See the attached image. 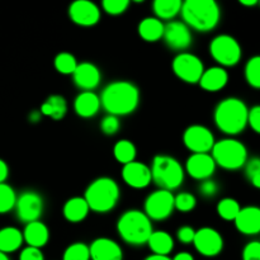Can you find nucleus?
Returning a JSON list of instances; mask_svg holds the SVG:
<instances>
[{
	"label": "nucleus",
	"mask_w": 260,
	"mask_h": 260,
	"mask_svg": "<svg viewBox=\"0 0 260 260\" xmlns=\"http://www.w3.org/2000/svg\"><path fill=\"white\" fill-rule=\"evenodd\" d=\"M22 234L23 240L28 244V246L37 249L43 248L48 243V239H50L48 228L45 223L41 222L40 220L27 223Z\"/></svg>",
	"instance_id": "23"
},
{
	"label": "nucleus",
	"mask_w": 260,
	"mask_h": 260,
	"mask_svg": "<svg viewBox=\"0 0 260 260\" xmlns=\"http://www.w3.org/2000/svg\"><path fill=\"white\" fill-rule=\"evenodd\" d=\"M73 80L74 84L83 91H93L101 84V70L94 63L84 61L76 66L73 73Z\"/></svg>",
	"instance_id": "18"
},
{
	"label": "nucleus",
	"mask_w": 260,
	"mask_h": 260,
	"mask_svg": "<svg viewBox=\"0 0 260 260\" xmlns=\"http://www.w3.org/2000/svg\"><path fill=\"white\" fill-rule=\"evenodd\" d=\"M172 68L177 78L187 84H197L205 71L202 60L190 52L178 53L173 60Z\"/></svg>",
	"instance_id": "9"
},
{
	"label": "nucleus",
	"mask_w": 260,
	"mask_h": 260,
	"mask_svg": "<svg viewBox=\"0 0 260 260\" xmlns=\"http://www.w3.org/2000/svg\"><path fill=\"white\" fill-rule=\"evenodd\" d=\"M17 194L7 183H0V213H8L15 207Z\"/></svg>",
	"instance_id": "34"
},
{
	"label": "nucleus",
	"mask_w": 260,
	"mask_h": 260,
	"mask_svg": "<svg viewBox=\"0 0 260 260\" xmlns=\"http://www.w3.org/2000/svg\"><path fill=\"white\" fill-rule=\"evenodd\" d=\"M8 174H9V169H8L7 162L0 159V183H4L7 180Z\"/></svg>",
	"instance_id": "45"
},
{
	"label": "nucleus",
	"mask_w": 260,
	"mask_h": 260,
	"mask_svg": "<svg viewBox=\"0 0 260 260\" xmlns=\"http://www.w3.org/2000/svg\"><path fill=\"white\" fill-rule=\"evenodd\" d=\"M69 17L80 27H91L101 19V9L90 0H76L69 7Z\"/></svg>",
	"instance_id": "15"
},
{
	"label": "nucleus",
	"mask_w": 260,
	"mask_h": 260,
	"mask_svg": "<svg viewBox=\"0 0 260 260\" xmlns=\"http://www.w3.org/2000/svg\"><path fill=\"white\" fill-rule=\"evenodd\" d=\"M117 231L124 243L141 246L147 244L154 230L151 220L142 211L128 210L119 216L117 221Z\"/></svg>",
	"instance_id": "4"
},
{
	"label": "nucleus",
	"mask_w": 260,
	"mask_h": 260,
	"mask_svg": "<svg viewBox=\"0 0 260 260\" xmlns=\"http://www.w3.org/2000/svg\"><path fill=\"white\" fill-rule=\"evenodd\" d=\"M196 250L203 256L212 258L221 254L223 249L222 235L212 228H202L196 231L193 240Z\"/></svg>",
	"instance_id": "13"
},
{
	"label": "nucleus",
	"mask_w": 260,
	"mask_h": 260,
	"mask_svg": "<svg viewBox=\"0 0 260 260\" xmlns=\"http://www.w3.org/2000/svg\"><path fill=\"white\" fill-rule=\"evenodd\" d=\"M101 109V101L94 91H81L74 101V111L81 118H91Z\"/></svg>",
	"instance_id": "22"
},
{
	"label": "nucleus",
	"mask_w": 260,
	"mask_h": 260,
	"mask_svg": "<svg viewBox=\"0 0 260 260\" xmlns=\"http://www.w3.org/2000/svg\"><path fill=\"white\" fill-rule=\"evenodd\" d=\"M90 260H123V251L114 240L98 238L89 245Z\"/></svg>",
	"instance_id": "19"
},
{
	"label": "nucleus",
	"mask_w": 260,
	"mask_h": 260,
	"mask_svg": "<svg viewBox=\"0 0 260 260\" xmlns=\"http://www.w3.org/2000/svg\"><path fill=\"white\" fill-rule=\"evenodd\" d=\"M249 108L241 99L230 96L217 104L213 113V119L222 134L228 136H236L241 134L248 126Z\"/></svg>",
	"instance_id": "3"
},
{
	"label": "nucleus",
	"mask_w": 260,
	"mask_h": 260,
	"mask_svg": "<svg viewBox=\"0 0 260 260\" xmlns=\"http://www.w3.org/2000/svg\"><path fill=\"white\" fill-rule=\"evenodd\" d=\"M19 260H45L41 249L27 246L22 250L19 255Z\"/></svg>",
	"instance_id": "44"
},
{
	"label": "nucleus",
	"mask_w": 260,
	"mask_h": 260,
	"mask_svg": "<svg viewBox=\"0 0 260 260\" xmlns=\"http://www.w3.org/2000/svg\"><path fill=\"white\" fill-rule=\"evenodd\" d=\"M229 81V74L221 66H212V68L207 69L203 71L202 76H201L198 84L201 88L210 93H215V91L222 90L226 86Z\"/></svg>",
	"instance_id": "21"
},
{
	"label": "nucleus",
	"mask_w": 260,
	"mask_h": 260,
	"mask_svg": "<svg viewBox=\"0 0 260 260\" xmlns=\"http://www.w3.org/2000/svg\"><path fill=\"white\" fill-rule=\"evenodd\" d=\"M196 205H197V200L192 193L180 192L174 196V208L180 212H190L194 210Z\"/></svg>",
	"instance_id": "36"
},
{
	"label": "nucleus",
	"mask_w": 260,
	"mask_h": 260,
	"mask_svg": "<svg viewBox=\"0 0 260 260\" xmlns=\"http://www.w3.org/2000/svg\"><path fill=\"white\" fill-rule=\"evenodd\" d=\"M245 168V175L250 184L255 188H260V159L254 156L248 159Z\"/></svg>",
	"instance_id": "37"
},
{
	"label": "nucleus",
	"mask_w": 260,
	"mask_h": 260,
	"mask_svg": "<svg viewBox=\"0 0 260 260\" xmlns=\"http://www.w3.org/2000/svg\"><path fill=\"white\" fill-rule=\"evenodd\" d=\"M144 213L154 221H164L170 217L174 208V194L169 190L157 189L147 196Z\"/></svg>",
	"instance_id": "10"
},
{
	"label": "nucleus",
	"mask_w": 260,
	"mask_h": 260,
	"mask_svg": "<svg viewBox=\"0 0 260 260\" xmlns=\"http://www.w3.org/2000/svg\"><path fill=\"white\" fill-rule=\"evenodd\" d=\"M240 203L234 198H223L217 205V213L222 220L234 221L240 211Z\"/></svg>",
	"instance_id": "32"
},
{
	"label": "nucleus",
	"mask_w": 260,
	"mask_h": 260,
	"mask_svg": "<svg viewBox=\"0 0 260 260\" xmlns=\"http://www.w3.org/2000/svg\"><path fill=\"white\" fill-rule=\"evenodd\" d=\"M0 260H10V259L8 258V255H7V254H4V253H0Z\"/></svg>",
	"instance_id": "50"
},
{
	"label": "nucleus",
	"mask_w": 260,
	"mask_h": 260,
	"mask_svg": "<svg viewBox=\"0 0 260 260\" xmlns=\"http://www.w3.org/2000/svg\"><path fill=\"white\" fill-rule=\"evenodd\" d=\"M99 101L107 113L119 118L136 111L140 103V90L131 81L116 80L102 90Z\"/></svg>",
	"instance_id": "1"
},
{
	"label": "nucleus",
	"mask_w": 260,
	"mask_h": 260,
	"mask_svg": "<svg viewBox=\"0 0 260 260\" xmlns=\"http://www.w3.org/2000/svg\"><path fill=\"white\" fill-rule=\"evenodd\" d=\"M211 156L216 167L225 170H239L244 168L249 159L248 149L239 140L228 137L216 141L211 150Z\"/></svg>",
	"instance_id": "7"
},
{
	"label": "nucleus",
	"mask_w": 260,
	"mask_h": 260,
	"mask_svg": "<svg viewBox=\"0 0 260 260\" xmlns=\"http://www.w3.org/2000/svg\"><path fill=\"white\" fill-rule=\"evenodd\" d=\"M183 23L197 32H211L221 19L220 5L215 0H187L182 3Z\"/></svg>",
	"instance_id": "2"
},
{
	"label": "nucleus",
	"mask_w": 260,
	"mask_h": 260,
	"mask_svg": "<svg viewBox=\"0 0 260 260\" xmlns=\"http://www.w3.org/2000/svg\"><path fill=\"white\" fill-rule=\"evenodd\" d=\"M129 0H103L102 8L107 14L121 15L128 9Z\"/></svg>",
	"instance_id": "38"
},
{
	"label": "nucleus",
	"mask_w": 260,
	"mask_h": 260,
	"mask_svg": "<svg viewBox=\"0 0 260 260\" xmlns=\"http://www.w3.org/2000/svg\"><path fill=\"white\" fill-rule=\"evenodd\" d=\"M182 0H155L152 3L155 18L159 20H172L180 14Z\"/></svg>",
	"instance_id": "28"
},
{
	"label": "nucleus",
	"mask_w": 260,
	"mask_h": 260,
	"mask_svg": "<svg viewBox=\"0 0 260 260\" xmlns=\"http://www.w3.org/2000/svg\"><path fill=\"white\" fill-rule=\"evenodd\" d=\"M136 146L129 140H119L113 147L114 159L122 165L135 161L136 159Z\"/></svg>",
	"instance_id": "30"
},
{
	"label": "nucleus",
	"mask_w": 260,
	"mask_h": 260,
	"mask_svg": "<svg viewBox=\"0 0 260 260\" xmlns=\"http://www.w3.org/2000/svg\"><path fill=\"white\" fill-rule=\"evenodd\" d=\"M89 210L88 203L84 197H73L68 200L63 205L62 215L66 221L71 223H79L88 217Z\"/></svg>",
	"instance_id": "24"
},
{
	"label": "nucleus",
	"mask_w": 260,
	"mask_h": 260,
	"mask_svg": "<svg viewBox=\"0 0 260 260\" xmlns=\"http://www.w3.org/2000/svg\"><path fill=\"white\" fill-rule=\"evenodd\" d=\"M122 179L128 187L134 189H144L151 183V172L150 167L145 162L132 161L123 165L122 168Z\"/></svg>",
	"instance_id": "16"
},
{
	"label": "nucleus",
	"mask_w": 260,
	"mask_h": 260,
	"mask_svg": "<svg viewBox=\"0 0 260 260\" xmlns=\"http://www.w3.org/2000/svg\"><path fill=\"white\" fill-rule=\"evenodd\" d=\"M121 128V122L119 118L112 114H107L101 121V131L107 136H113Z\"/></svg>",
	"instance_id": "39"
},
{
	"label": "nucleus",
	"mask_w": 260,
	"mask_h": 260,
	"mask_svg": "<svg viewBox=\"0 0 260 260\" xmlns=\"http://www.w3.org/2000/svg\"><path fill=\"white\" fill-rule=\"evenodd\" d=\"M215 142L212 131L202 124H192L183 134V144L192 154H210Z\"/></svg>",
	"instance_id": "11"
},
{
	"label": "nucleus",
	"mask_w": 260,
	"mask_h": 260,
	"mask_svg": "<svg viewBox=\"0 0 260 260\" xmlns=\"http://www.w3.org/2000/svg\"><path fill=\"white\" fill-rule=\"evenodd\" d=\"M245 74L246 83L254 89L260 88V57L259 56H253L250 60H248L245 65Z\"/></svg>",
	"instance_id": "33"
},
{
	"label": "nucleus",
	"mask_w": 260,
	"mask_h": 260,
	"mask_svg": "<svg viewBox=\"0 0 260 260\" xmlns=\"http://www.w3.org/2000/svg\"><path fill=\"white\" fill-rule=\"evenodd\" d=\"M53 65H55L56 70L62 75H73L78 66V61H76L75 56L71 55L70 52H60L58 55H56Z\"/></svg>",
	"instance_id": "31"
},
{
	"label": "nucleus",
	"mask_w": 260,
	"mask_h": 260,
	"mask_svg": "<svg viewBox=\"0 0 260 260\" xmlns=\"http://www.w3.org/2000/svg\"><path fill=\"white\" fill-rule=\"evenodd\" d=\"M240 4L245 5V7H253V5L258 4V0H240Z\"/></svg>",
	"instance_id": "49"
},
{
	"label": "nucleus",
	"mask_w": 260,
	"mask_h": 260,
	"mask_svg": "<svg viewBox=\"0 0 260 260\" xmlns=\"http://www.w3.org/2000/svg\"><path fill=\"white\" fill-rule=\"evenodd\" d=\"M243 260H260V243L254 240L245 245L243 250Z\"/></svg>",
	"instance_id": "41"
},
{
	"label": "nucleus",
	"mask_w": 260,
	"mask_h": 260,
	"mask_svg": "<svg viewBox=\"0 0 260 260\" xmlns=\"http://www.w3.org/2000/svg\"><path fill=\"white\" fill-rule=\"evenodd\" d=\"M172 260H194V258L188 251H182V253H178L174 258H172Z\"/></svg>",
	"instance_id": "46"
},
{
	"label": "nucleus",
	"mask_w": 260,
	"mask_h": 260,
	"mask_svg": "<svg viewBox=\"0 0 260 260\" xmlns=\"http://www.w3.org/2000/svg\"><path fill=\"white\" fill-rule=\"evenodd\" d=\"M150 172L151 182H154L160 189L173 192L184 182V168L170 155H156L152 159Z\"/></svg>",
	"instance_id": "6"
},
{
	"label": "nucleus",
	"mask_w": 260,
	"mask_h": 260,
	"mask_svg": "<svg viewBox=\"0 0 260 260\" xmlns=\"http://www.w3.org/2000/svg\"><path fill=\"white\" fill-rule=\"evenodd\" d=\"M145 260H172V258L167 255H156V254H151L147 258H145Z\"/></svg>",
	"instance_id": "48"
},
{
	"label": "nucleus",
	"mask_w": 260,
	"mask_h": 260,
	"mask_svg": "<svg viewBox=\"0 0 260 260\" xmlns=\"http://www.w3.org/2000/svg\"><path fill=\"white\" fill-rule=\"evenodd\" d=\"M62 260H90L89 246L84 243H73L63 251Z\"/></svg>",
	"instance_id": "35"
},
{
	"label": "nucleus",
	"mask_w": 260,
	"mask_h": 260,
	"mask_svg": "<svg viewBox=\"0 0 260 260\" xmlns=\"http://www.w3.org/2000/svg\"><path fill=\"white\" fill-rule=\"evenodd\" d=\"M185 172L196 180L210 179L216 172V164L211 154H192L185 161Z\"/></svg>",
	"instance_id": "17"
},
{
	"label": "nucleus",
	"mask_w": 260,
	"mask_h": 260,
	"mask_svg": "<svg viewBox=\"0 0 260 260\" xmlns=\"http://www.w3.org/2000/svg\"><path fill=\"white\" fill-rule=\"evenodd\" d=\"M89 210L96 213L111 212L119 200V187L114 179L101 177L93 180L84 193Z\"/></svg>",
	"instance_id": "5"
},
{
	"label": "nucleus",
	"mask_w": 260,
	"mask_h": 260,
	"mask_svg": "<svg viewBox=\"0 0 260 260\" xmlns=\"http://www.w3.org/2000/svg\"><path fill=\"white\" fill-rule=\"evenodd\" d=\"M139 35L146 42H156L164 35V23L155 17H146L140 22Z\"/></svg>",
	"instance_id": "25"
},
{
	"label": "nucleus",
	"mask_w": 260,
	"mask_h": 260,
	"mask_svg": "<svg viewBox=\"0 0 260 260\" xmlns=\"http://www.w3.org/2000/svg\"><path fill=\"white\" fill-rule=\"evenodd\" d=\"M196 230L190 226H182V228L178 229L177 231V238L178 240L180 241L184 245H189V244H193V240H194Z\"/></svg>",
	"instance_id": "42"
},
{
	"label": "nucleus",
	"mask_w": 260,
	"mask_h": 260,
	"mask_svg": "<svg viewBox=\"0 0 260 260\" xmlns=\"http://www.w3.org/2000/svg\"><path fill=\"white\" fill-rule=\"evenodd\" d=\"M198 190H200V194L205 198H212L215 196H217L218 190H220V185L217 184V182L213 179H206L202 180L198 187Z\"/></svg>",
	"instance_id": "40"
},
{
	"label": "nucleus",
	"mask_w": 260,
	"mask_h": 260,
	"mask_svg": "<svg viewBox=\"0 0 260 260\" xmlns=\"http://www.w3.org/2000/svg\"><path fill=\"white\" fill-rule=\"evenodd\" d=\"M162 40L174 51H185L192 45V32L182 20H172L164 24Z\"/></svg>",
	"instance_id": "14"
},
{
	"label": "nucleus",
	"mask_w": 260,
	"mask_h": 260,
	"mask_svg": "<svg viewBox=\"0 0 260 260\" xmlns=\"http://www.w3.org/2000/svg\"><path fill=\"white\" fill-rule=\"evenodd\" d=\"M23 234L17 228H4L0 230V253H13L23 244Z\"/></svg>",
	"instance_id": "29"
},
{
	"label": "nucleus",
	"mask_w": 260,
	"mask_h": 260,
	"mask_svg": "<svg viewBox=\"0 0 260 260\" xmlns=\"http://www.w3.org/2000/svg\"><path fill=\"white\" fill-rule=\"evenodd\" d=\"M147 245H149L152 254L169 256V254L174 249V240L167 231H152L149 240H147Z\"/></svg>",
	"instance_id": "26"
},
{
	"label": "nucleus",
	"mask_w": 260,
	"mask_h": 260,
	"mask_svg": "<svg viewBox=\"0 0 260 260\" xmlns=\"http://www.w3.org/2000/svg\"><path fill=\"white\" fill-rule=\"evenodd\" d=\"M210 53L221 68H231L240 62L241 46L233 36L218 35L211 41Z\"/></svg>",
	"instance_id": "8"
},
{
	"label": "nucleus",
	"mask_w": 260,
	"mask_h": 260,
	"mask_svg": "<svg viewBox=\"0 0 260 260\" xmlns=\"http://www.w3.org/2000/svg\"><path fill=\"white\" fill-rule=\"evenodd\" d=\"M41 117H42V114L40 113V111H33V112H30V114L28 118H29V121L32 122V123H37V122L41 121Z\"/></svg>",
	"instance_id": "47"
},
{
	"label": "nucleus",
	"mask_w": 260,
	"mask_h": 260,
	"mask_svg": "<svg viewBox=\"0 0 260 260\" xmlns=\"http://www.w3.org/2000/svg\"><path fill=\"white\" fill-rule=\"evenodd\" d=\"M239 233L246 236H255L260 233V208L256 206H248L240 208L234 220Z\"/></svg>",
	"instance_id": "20"
},
{
	"label": "nucleus",
	"mask_w": 260,
	"mask_h": 260,
	"mask_svg": "<svg viewBox=\"0 0 260 260\" xmlns=\"http://www.w3.org/2000/svg\"><path fill=\"white\" fill-rule=\"evenodd\" d=\"M248 124L255 134H260V107L254 106L248 112Z\"/></svg>",
	"instance_id": "43"
},
{
	"label": "nucleus",
	"mask_w": 260,
	"mask_h": 260,
	"mask_svg": "<svg viewBox=\"0 0 260 260\" xmlns=\"http://www.w3.org/2000/svg\"><path fill=\"white\" fill-rule=\"evenodd\" d=\"M66 112H68V103L62 95H50L40 108V113L42 116H47L55 121L62 119Z\"/></svg>",
	"instance_id": "27"
},
{
	"label": "nucleus",
	"mask_w": 260,
	"mask_h": 260,
	"mask_svg": "<svg viewBox=\"0 0 260 260\" xmlns=\"http://www.w3.org/2000/svg\"><path fill=\"white\" fill-rule=\"evenodd\" d=\"M17 216L22 222L29 223L38 221L43 212V200L40 193L25 190L17 197L15 202Z\"/></svg>",
	"instance_id": "12"
}]
</instances>
